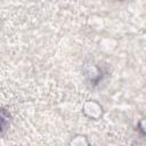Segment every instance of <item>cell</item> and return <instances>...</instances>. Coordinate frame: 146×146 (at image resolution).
<instances>
[{"mask_svg":"<svg viewBox=\"0 0 146 146\" xmlns=\"http://www.w3.org/2000/svg\"><path fill=\"white\" fill-rule=\"evenodd\" d=\"M87 107H90V113H88L87 115L91 119H97L102 115V106L99 104H97L94 100H90L88 103H86Z\"/></svg>","mask_w":146,"mask_h":146,"instance_id":"1","label":"cell"},{"mask_svg":"<svg viewBox=\"0 0 146 146\" xmlns=\"http://www.w3.org/2000/svg\"><path fill=\"white\" fill-rule=\"evenodd\" d=\"M9 117H10L9 113L5 108H0V131L5 129V127L9 122Z\"/></svg>","mask_w":146,"mask_h":146,"instance_id":"2","label":"cell"},{"mask_svg":"<svg viewBox=\"0 0 146 146\" xmlns=\"http://www.w3.org/2000/svg\"><path fill=\"white\" fill-rule=\"evenodd\" d=\"M71 146H89V143L84 136H75L71 140Z\"/></svg>","mask_w":146,"mask_h":146,"instance_id":"3","label":"cell"}]
</instances>
